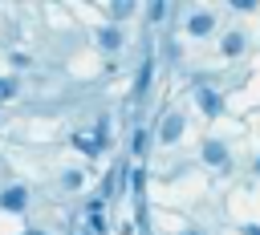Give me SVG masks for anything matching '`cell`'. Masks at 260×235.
Instances as JSON below:
<instances>
[{
	"mask_svg": "<svg viewBox=\"0 0 260 235\" xmlns=\"http://www.w3.org/2000/svg\"><path fill=\"white\" fill-rule=\"evenodd\" d=\"M179 130H183V118H179V113H171V118H167V126H162V138H167V142H175V138H179Z\"/></svg>",
	"mask_w": 260,
	"mask_h": 235,
	"instance_id": "cell-2",
	"label": "cell"
},
{
	"mask_svg": "<svg viewBox=\"0 0 260 235\" xmlns=\"http://www.w3.org/2000/svg\"><path fill=\"white\" fill-rule=\"evenodd\" d=\"M203 154H207V162H223V146H219V142H207Z\"/></svg>",
	"mask_w": 260,
	"mask_h": 235,
	"instance_id": "cell-6",
	"label": "cell"
},
{
	"mask_svg": "<svg viewBox=\"0 0 260 235\" xmlns=\"http://www.w3.org/2000/svg\"><path fill=\"white\" fill-rule=\"evenodd\" d=\"M199 101H203V109H207V113H219V97H215V93H207V89H203V93H199Z\"/></svg>",
	"mask_w": 260,
	"mask_h": 235,
	"instance_id": "cell-4",
	"label": "cell"
},
{
	"mask_svg": "<svg viewBox=\"0 0 260 235\" xmlns=\"http://www.w3.org/2000/svg\"><path fill=\"white\" fill-rule=\"evenodd\" d=\"M4 93H12V85H8V81H0V97H4Z\"/></svg>",
	"mask_w": 260,
	"mask_h": 235,
	"instance_id": "cell-8",
	"label": "cell"
},
{
	"mask_svg": "<svg viewBox=\"0 0 260 235\" xmlns=\"http://www.w3.org/2000/svg\"><path fill=\"white\" fill-rule=\"evenodd\" d=\"M244 235H260V227H244Z\"/></svg>",
	"mask_w": 260,
	"mask_h": 235,
	"instance_id": "cell-9",
	"label": "cell"
},
{
	"mask_svg": "<svg viewBox=\"0 0 260 235\" xmlns=\"http://www.w3.org/2000/svg\"><path fill=\"white\" fill-rule=\"evenodd\" d=\"M256 170H260V158H256Z\"/></svg>",
	"mask_w": 260,
	"mask_h": 235,
	"instance_id": "cell-10",
	"label": "cell"
},
{
	"mask_svg": "<svg viewBox=\"0 0 260 235\" xmlns=\"http://www.w3.org/2000/svg\"><path fill=\"white\" fill-rule=\"evenodd\" d=\"M0 203H4L8 211H20V207H24V190H20V186H12V190H4V194H0Z\"/></svg>",
	"mask_w": 260,
	"mask_h": 235,
	"instance_id": "cell-1",
	"label": "cell"
},
{
	"mask_svg": "<svg viewBox=\"0 0 260 235\" xmlns=\"http://www.w3.org/2000/svg\"><path fill=\"white\" fill-rule=\"evenodd\" d=\"M118 41H122L118 28H106V32H102V49H118Z\"/></svg>",
	"mask_w": 260,
	"mask_h": 235,
	"instance_id": "cell-5",
	"label": "cell"
},
{
	"mask_svg": "<svg viewBox=\"0 0 260 235\" xmlns=\"http://www.w3.org/2000/svg\"><path fill=\"white\" fill-rule=\"evenodd\" d=\"M207 28H211V16H207V12L191 16V32H207Z\"/></svg>",
	"mask_w": 260,
	"mask_h": 235,
	"instance_id": "cell-3",
	"label": "cell"
},
{
	"mask_svg": "<svg viewBox=\"0 0 260 235\" xmlns=\"http://www.w3.org/2000/svg\"><path fill=\"white\" fill-rule=\"evenodd\" d=\"M240 45H244L240 36H223V53H228V57H232V53H240Z\"/></svg>",
	"mask_w": 260,
	"mask_h": 235,
	"instance_id": "cell-7",
	"label": "cell"
}]
</instances>
